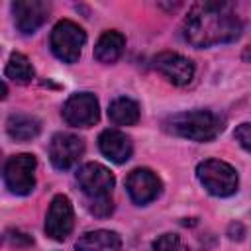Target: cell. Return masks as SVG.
Instances as JSON below:
<instances>
[{"label":"cell","mask_w":251,"mask_h":251,"mask_svg":"<svg viewBox=\"0 0 251 251\" xmlns=\"http://www.w3.org/2000/svg\"><path fill=\"white\" fill-rule=\"evenodd\" d=\"M184 37L194 47H212L235 41L241 35V22L227 2H198L184 20Z\"/></svg>","instance_id":"1"},{"label":"cell","mask_w":251,"mask_h":251,"mask_svg":"<svg viewBox=\"0 0 251 251\" xmlns=\"http://www.w3.org/2000/svg\"><path fill=\"white\" fill-rule=\"evenodd\" d=\"M165 129L192 141H212L224 129V120L210 110H190L169 116L165 120Z\"/></svg>","instance_id":"2"},{"label":"cell","mask_w":251,"mask_h":251,"mask_svg":"<svg viewBox=\"0 0 251 251\" xmlns=\"http://www.w3.org/2000/svg\"><path fill=\"white\" fill-rule=\"evenodd\" d=\"M196 176L202 186L220 198L231 196L237 190V173L235 169L220 159H206L196 167Z\"/></svg>","instance_id":"3"},{"label":"cell","mask_w":251,"mask_h":251,"mask_svg":"<svg viewBox=\"0 0 251 251\" xmlns=\"http://www.w3.org/2000/svg\"><path fill=\"white\" fill-rule=\"evenodd\" d=\"M49 43L57 59H61L63 63H76L86 43V33L78 24L71 20H61L53 27Z\"/></svg>","instance_id":"4"},{"label":"cell","mask_w":251,"mask_h":251,"mask_svg":"<svg viewBox=\"0 0 251 251\" xmlns=\"http://www.w3.org/2000/svg\"><path fill=\"white\" fill-rule=\"evenodd\" d=\"M76 182L82 188L86 202H100V200H112V188H114V175L100 163H86L76 173Z\"/></svg>","instance_id":"5"},{"label":"cell","mask_w":251,"mask_h":251,"mask_svg":"<svg viewBox=\"0 0 251 251\" xmlns=\"http://www.w3.org/2000/svg\"><path fill=\"white\" fill-rule=\"evenodd\" d=\"M35 167L37 161L29 153L14 155L4 165V182L10 188V192L18 196H25L35 186Z\"/></svg>","instance_id":"6"},{"label":"cell","mask_w":251,"mask_h":251,"mask_svg":"<svg viewBox=\"0 0 251 251\" xmlns=\"http://www.w3.org/2000/svg\"><path fill=\"white\" fill-rule=\"evenodd\" d=\"M73 224H75V212H73L71 200L65 194H57L51 200V206L47 210L45 233L55 241H63L71 235Z\"/></svg>","instance_id":"7"},{"label":"cell","mask_w":251,"mask_h":251,"mask_svg":"<svg viewBox=\"0 0 251 251\" xmlns=\"http://www.w3.org/2000/svg\"><path fill=\"white\" fill-rule=\"evenodd\" d=\"M63 118H65V122L69 126H75V127H90L100 118L98 100L90 92L73 94L65 102V106H63Z\"/></svg>","instance_id":"8"},{"label":"cell","mask_w":251,"mask_h":251,"mask_svg":"<svg viewBox=\"0 0 251 251\" xmlns=\"http://www.w3.org/2000/svg\"><path fill=\"white\" fill-rule=\"evenodd\" d=\"M153 67L175 86H186L194 76V65L188 57L173 51H163L155 57Z\"/></svg>","instance_id":"9"},{"label":"cell","mask_w":251,"mask_h":251,"mask_svg":"<svg viewBox=\"0 0 251 251\" xmlns=\"http://www.w3.org/2000/svg\"><path fill=\"white\" fill-rule=\"evenodd\" d=\"M14 22L24 35L35 33L49 16V4L43 0H16L12 4Z\"/></svg>","instance_id":"10"},{"label":"cell","mask_w":251,"mask_h":251,"mask_svg":"<svg viewBox=\"0 0 251 251\" xmlns=\"http://www.w3.org/2000/svg\"><path fill=\"white\" fill-rule=\"evenodd\" d=\"M84 153V141L73 133H55L49 143V159L51 163L65 171L71 169Z\"/></svg>","instance_id":"11"},{"label":"cell","mask_w":251,"mask_h":251,"mask_svg":"<svg viewBox=\"0 0 251 251\" xmlns=\"http://www.w3.org/2000/svg\"><path fill=\"white\" fill-rule=\"evenodd\" d=\"M126 188L135 204H149L161 194V180L149 169H135L127 175Z\"/></svg>","instance_id":"12"},{"label":"cell","mask_w":251,"mask_h":251,"mask_svg":"<svg viewBox=\"0 0 251 251\" xmlns=\"http://www.w3.org/2000/svg\"><path fill=\"white\" fill-rule=\"evenodd\" d=\"M98 147L104 157H108L112 163H118V165L126 163L133 151L129 137L118 129H104L98 137Z\"/></svg>","instance_id":"13"},{"label":"cell","mask_w":251,"mask_h":251,"mask_svg":"<svg viewBox=\"0 0 251 251\" xmlns=\"http://www.w3.org/2000/svg\"><path fill=\"white\" fill-rule=\"evenodd\" d=\"M120 247H122L120 235L108 229L88 231L82 237H78L75 245L76 251H120Z\"/></svg>","instance_id":"14"},{"label":"cell","mask_w":251,"mask_h":251,"mask_svg":"<svg viewBox=\"0 0 251 251\" xmlns=\"http://www.w3.org/2000/svg\"><path fill=\"white\" fill-rule=\"evenodd\" d=\"M124 47H126V37L120 31L110 29V31H104L100 35V39L96 41L94 57H96V61L110 65L120 59V55L124 53Z\"/></svg>","instance_id":"15"},{"label":"cell","mask_w":251,"mask_h":251,"mask_svg":"<svg viewBox=\"0 0 251 251\" xmlns=\"http://www.w3.org/2000/svg\"><path fill=\"white\" fill-rule=\"evenodd\" d=\"M6 129L16 141H29L39 133L41 124L29 114H12L6 122Z\"/></svg>","instance_id":"16"},{"label":"cell","mask_w":251,"mask_h":251,"mask_svg":"<svg viewBox=\"0 0 251 251\" xmlns=\"http://www.w3.org/2000/svg\"><path fill=\"white\" fill-rule=\"evenodd\" d=\"M108 118L116 126H133L139 120V106L131 98H116L108 108Z\"/></svg>","instance_id":"17"},{"label":"cell","mask_w":251,"mask_h":251,"mask_svg":"<svg viewBox=\"0 0 251 251\" xmlns=\"http://www.w3.org/2000/svg\"><path fill=\"white\" fill-rule=\"evenodd\" d=\"M6 76L18 84H27L33 76H35V71L29 63V59L22 53H12L10 55V61L6 65Z\"/></svg>","instance_id":"18"},{"label":"cell","mask_w":251,"mask_h":251,"mask_svg":"<svg viewBox=\"0 0 251 251\" xmlns=\"http://www.w3.org/2000/svg\"><path fill=\"white\" fill-rule=\"evenodd\" d=\"M153 249L155 251H188V247L176 233H163L153 241Z\"/></svg>","instance_id":"19"},{"label":"cell","mask_w":251,"mask_h":251,"mask_svg":"<svg viewBox=\"0 0 251 251\" xmlns=\"http://www.w3.org/2000/svg\"><path fill=\"white\" fill-rule=\"evenodd\" d=\"M233 137L239 141V145L243 149H247L251 153V124H241L235 127L233 131Z\"/></svg>","instance_id":"20"},{"label":"cell","mask_w":251,"mask_h":251,"mask_svg":"<svg viewBox=\"0 0 251 251\" xmlns=\"http://www.w3.org/2000/svg\"><path fill=\"white\" fill-rule=\"evenodd\" d=\"M227 233H229V237H231V239H243V226L235 222V224H231V226H229Z\"/></svg>","instance_id":"21"},{"label":"cell","mask_w":251,"mask_h":251,"mask_svg":"<svg viewBox=\"0 0 251 251\" xmlns=\"http://www.w3.org/2000/svg\"><path fill=\"white\" fill-rule=\"evenodd\" d=\"M243 59H245V61H251V45L243 51Z\"/></svg>","instance_id":"22"}]
</instances>
